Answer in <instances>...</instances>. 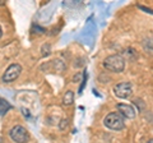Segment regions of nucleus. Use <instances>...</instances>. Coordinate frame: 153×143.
Returning a JSON list of instances; mask_svg holds the SVG:
<instances>
[{"mask_svg":"<svg viewBox=\"0 0 153 143\" xmlns=\"http://www.w3.org/2000/svg\"><path fill=\"white\" fill-rule=\"evenodd\" d=\"M103 66L110 72H114V73H120L125 69V60L121 55L114 54L107 56L106 59L103 60Z\"/></svg>","mask_w":153,"mask_h":143,"instance_id":"1","label":"nucleus"},{"mask_svg":"<svg viewBox=\"0 0 153 143\" xmlns=\"http://www.w3.org/2000/svg\"><path fill=\"white\" fill-rule=\"evenodd\" d=\"M103 124H105V127L111 130H121V129H124V127H125L124 118L119 112L107 114L103 119Z\"/></svg>","mask_w":153,"mask_h":143,"instance_id":"2","label":"nucleus"},{"mask_svg":"<svg viewBox=\"0 0 153 143\" xmlns=\"http://www.w3.org/2000/svg\"><path fill=\"white\" fill-rule=\"evenodd\" d=\"M9 136H10L12 139L17 143H26L28 141V138H30L26 128H23L21 125L13 127L10 129V132H9Z\"/></svg>","mask_w":153,"mask_h":143,"instance_id":"3","label":"nucleus"},{"mask_svg":"<svg viewBox=\"0 0 153 143\" xmlns=\"http://www.w3.org/2000/svg\"><path fill=\"white\" fill-rule=\"evenodd\" d=\"M114 93L116 97L120 98H128L133 95V87L131 83L129 82H121L114 86Z\"/></svg>","mask_w":153,"mask_h":143,"instance_id":"4","label":"nucleus"},{"mask_svg":"<svg viewBox=\"0 0 153 143\" xmlns=\"http://www.w3.org/2000/svg\"><path fill=\"white\" fill-rule=\"evenodd\" d=\"M21 73H22V66L19 64H12L8 66V69L5 70V73L3 74L1 79L4 83H10L13 80H16Z\"/></svg>","mask_w":153,"mask_h":143,"instance_id":"5","label":"nucleus"},{"mask_svg":"<svg viewBox=\"0 0 153 143\" xmlns=\"http://www.w3.org/2000/svg\"><path fill=\"white\" fill-rule=\"evenodd\" d=\"M117 111L121 116H125L128 119H134L135 118V110L131 105L128 104H117Z\"/></svg>","mask_w":153,"mask_h":143,"instance_id":"6","label":"nucleus"},{"mask_svg":"<svg viewBox=\"0 0 153 143\" xmlns=\"http://www.w3.org/2000/svg\"><path fill=\"white\" fill-rule=\"evenodd\" d=\"M10 109H12V105L9 104L5 98H0V116L5 115Z\"/></svg>","mask_w":153,"mask_h":143,"instance_id":"7","label":"nucleus"},{"mask_svg":"<svg viewBox=\"0 0 153 143\" xmlns=\"http://www.w3.org/2000/svg\"><path fill=\"white\" fill-rule=\"evenodd\" d=\"M74 102V92L73 91H66L63 97V104L65 106H70Z\"/></svg>","mask_w":153,"mask_h":143,"instance_id":"8","label":"nucleus"},{"mask_svg":"<svg viewBox=\"0 0 153 143\" xmlns=\"http://www.w3.org/2000/svg\"><path fill=\"white\" fill-rule=\"evenodd\" d=\"M143 46H144V50L149 54H153V39H147L143 42Z\"/></svg>","mask_w":153,"mask_h":143,"instance_id":"9","label":"nucleus"},{"mask_svg":"<svg viewBox=\"0 0 153 143\" xmlns=\"http://www.w3.org/2000/svg\"><path fill=\"white\" fill-rule=\"evenodd\" d=\"M87 78H88L87 70H84V74H83V80H82V86H80V88H79V92H82V91H83V88H84V86H85V82H87Z\"/></svg>","mask_w":153,"mask_h":143,"instance_id":"10","label":"nucleus"},{"mask_svg":"<svg viewBox=\"0 0 153 143\" xmlns=\"http://www.w3.org/2000/svg\"><path fill=\"white\" fill-rule=\"evenodd\" d=\"M50 49H51V46L49 45V44H47V45H44V46H42V55H49L50 54Z\"/></svg>","mask_w":153,"mask_h":143,"instance_id":"11","label":"nucleus"},{"mask_svg":"<svg viewBox=\"0 0 153 143\" xmlns=\"http://www.w3.org/2000/svg\"><path fill=\"white\" fill-rule=\"evenodd\" d=\"M66 127H68V120H66V119H63V120L60 121V125H59V128H60L61 130H64Z\"/></svg>","mask_w":153,"mask_h":143,"instance_id":"12","label":"nucleus"},{"mask_svg":"<svg viewBox=\"0 0 153 143\" xmlns=\"http://www.w3.org/2000/svg\"><path fill=\"white\" fill-rule=\"evenodd\" d=\"M33 30L37 31V33H45V30L40 26H33Z\"/></svg>","mask_w":153,"mask_h":143,"instance_id":"13","label":"nucleus"},{"mask_svg":"<svg viewBox=\"0 0 153 143\" xmlns=\"http://www.w3.org/2000/svg\"><path fill=\"white\" fill-rule=\"evenodd\" d=\"M22 111L25 112V116H26V115H27V116H30V111H28V110H26V109H23Z\"/></svg>","mask_w":153,"mask_h":143,"instance_id":"14","label":"nucleus"},{"mask_svg":"<svg viewBox=\"0 0 153 143\" xmlns=\"http://www.w3.org/2000/svg\"><path fill=\"white\" fill-rule=\"evenodd\" d=\"M1 36H3V30H1V27H0V39H1Z\"/></svg>","mask_w":153,"mask_h":143,"instance_id":"15","label":"nucleus"},{"mask_svg":"<svg viewBox=\"0 0 153 143\" xmlns=\"http://www.w3.org/2000/svg\"><path fill=\"white\" fill-rule=\"evenodd\" d=\"M147 143H153V139H149V141H148Z\"/></svg>","mask_w":153,"mask_h":143,"instance_id":"16","label":"nucleus"},{"mask_svg":"<svg viewBox=\"0 0 153 143\" xmlns=\"http://www.w3.org/2000/svg\"><path fill=\"white\" fill-rule=\"evenodd\" d=\"M0 143H3V139H1V137H0Z\"/></svg>","mask_w":153,"mask_h":143,"instance_id":"17","label":"nucleus"}]
</instances>
